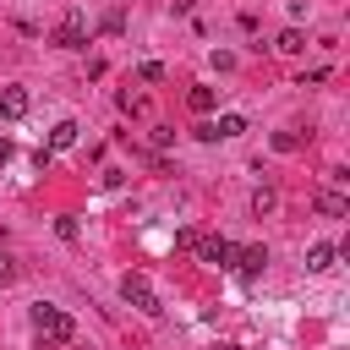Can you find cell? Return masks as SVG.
Instances as JSON below:
<instances>
[{"mask_svg": "<svg viewBox=\"0 0 350 350\" xmlns=\"http://www.w3.org/2000/svg\"><path fill=\"white\" fill-rule=\"evenodd\" d=\"M33 328H38V339H49V345H71L77 339V323L60 312V306H33Z\"/></svg>", "mask_w": 350, "mask_h": 350, "instance_id": "cell-1", "label": "cell"}, {"mask_svg": "<svg viewBox=\"0 0 350 350\" xmlns=\"http://www.w3.org/2000/svg\"><path fill=\"white\" fill-rule=\"evenodd\" d=\"M120 295H126L137 312H148V317H159V312H164V306H159V295H153V284H148L142 273H126V279H120Z\"/></svg>", "mask_w": 350, "mask_h": 350, "instance_id": "cell-2", "label": "cell"}, {"mask_svg": "<svg viewBox=\"0 0 350 350\" xmlns=\"http://www.w3.org/2000/svg\"><path fill=\"white\" fill-rule=\"evenodd\" d=\"M55 44H60V49H82V44H88V16L71 11V16L55 27Z\"/></svg>", "mask_w": 350, "mask_h": 350, "instance_id": "cell-3", "label": "cell"}, {"mask_svg": "<svg viewBox=\"0 0 350 350\" xmlns=\"http://www.w3.org/2000/svg\"><path fill=\"white\" fill-rule=\"evenodd\" d=\"M197 252H202V262H213V268H235V241H224V235L197 241Z\"/></svg>", "mask_w": 350, "mask_h": 350, "instance_id": "cell-4", "label": "cell"}, {"mask_svg": "<svg viewBox=\"0 0 350 350\" xmlns=\"http://www.w3.org/2000/svg\"><path fill=\"white\" fill-rule=\"evenodd\" d=\"M235 268H241L246 279H257V273L268 268V252H262V246H235Z\"/></svg>", "mask_w": 350, "mask_h": 350, "instance_id": "cell-5", "label": "cell"}, {"mask_svg": "<svg viewBox=\"0 0 350 350\" xmlns=\"http://www.w3.org/2000/svg\"><path fill=\"white\" fill-rule=\"evenodd\" d=\"M334 257H339V246L312 241V252H306V273H328V268H334Z\"/></svg>", "mask_w": 350, "mask_h": 350, "instance_id": "cell-6", "label": "cell"}, {"mask_svg": "<svg viewBox=\"0 0 350 350\" xmlns=\"http://www.w3.org/2000/svg\"><path fill=\"white\" fill-rule=\"evenodd\" d=\"M317 213H323V219H345V213H350L345 191H334V186H328V191H317Z\"/></svg>", "mask_w": 350, "mask_h": 350, "instance_id": "cell-7", "label": "cell"}, {"mask_svg": "<svg viewBox=\"0 0 350 350\" xmlns=\"http://www.w3.org/2000/svg\"><path fill=\"white\" fill-rule=\"evenodd\" d=\"M0 115H5V120H22V115H27V93H22V88H5V93H0Z\"/></svg>", "mask_w": 350, "mask_h": 350, "instance_id": "cell-8", "label": "cell"}, {"mask_svg": "<svg viewBox=\"0 0 350 350\" xmlns=\"http://www.w3.org/2000/svg\"><path fill=\"white\" fill-rule=\"evenodd\" d=\"M208 131H213V142H219V137H241V131H246V115H219Z\"/></svg>", "mask_w": 350, "mask_h": 350, "instance_id": "cell-9", "label": "cell"}, {"mask_svg": "<svg viewBox=\"0 0 350 350\" xmlns=\"http://www.w3.org/2000/svg\"><path fill=\"white\" fill-rule=\"evenodd\" d=\"M273 49H279V55H301V49H306V33H301V27H284Z\"/></svg>", "mask_w": 350, "mask_h": 350, "instance_id": "cell-10", "label": "cell"}, {"mask_svg": "<svg viewBox=\"0 0 350 350\" xmlns=\"http://www.w3.org/2000/svg\"><path fill=\"white\" fill-rule=\"evenodd\" d=\"M186 104H191L197 115H208V109L219 104V93H213V88H191V93H186Z\"/></svg>", "mask_w": 350, "mask_h": 350, "instance_id": "cell-11", "label": "cell"}, {"mask_svg": "<svg viewBox=\"0 0 350 350\" xmlns=\"http://www.w3.org/2000/svg\"><path fill=\"white\" fill-rule=\"evenodd\" d=\"M71 142H77V120H60V126L49 131V153H55V148H71Z\"/></svg>", "mask_w": 350, "mask_h": 350, "instance_id": "cell-12", "label": "cell"}, {"mask_svg": "<svg viewBox=\"0 0 350 350\" xmlns=\"http://www.w3.org/2000/svg\"><path fill=\"white\" fill-rule=\"evenodd\" d=\"M137 77H142V82H164V66H159V60H142Z\"/></svg>", "mask_w": 350, "mask_h": 350, "instance_id": "cell-13", "label": "cell"}, {"mask_svg": "<svg viewBox=\"0 0 350 350\" xmlns=\"http://www.w3.org/2000/svg\"><path fill=\"white\" fill-rule=\"evenodd\" d=\"M273 202H279V197H273V191H268V186H262V191H257V197H252V213H273Z\"/></svg>", "mask_w": 350, "mask_h": 350, "instance_id": "cell-14", "label": "cell"}, {"mask_svg": "<svg viewBox=\"0 0 350 350\" xmlns=\"http://www.w3.org/2000/svg\"><path fill=\"white\" fill-rule=\"evenodd\" d=\"M197 241H202V235H197L191 224H186V230H175V246H180V252H197Z\"/></svg>", "mask_w": 350, "mask_h": 350, "instance_id": "cell-15", "label": "cell"}, {"mask_svg": "<svg viewBox=\"0 0 350 350\" xmlns=\"http://www.w3.org/2000/svg\"><path fill=\"white\" fill-rule=\"evenodd\" d=\"M11 279H16V257H11V252H0V284H11Z\"/></svg>", "mask_w": 350, "mask_h": 350, "instance_id": "cell-16", "label": "cell"}, {"mask_svg": "<svg viewBox=\"0 0 350 350\" xmlns=\"http://www.w3.org/2000/svg\"><path fill=\"white\" fill-rule=\"evenodd\" d=\"M295 142H301V137H295V131H273V148H279V153H290V148H295Z\"/></svg>", "mask_w": 350, "mask_h": 350, "instance_id": "cell-17", "label": "cell"}, {"mask_svg": "<svg viewBox=\"0 0 350 350\" xmlns=\"http://www.w3.org/2000/svg\"><path fill=\"white\" fill-rule=\"evenodd\" d=\"M213 350H241V345H213Z\"/></svg>", "mask_w": 350, "mask_h": 350, "instance_id": "cell-18", "label": "cell"}]
</instances>
